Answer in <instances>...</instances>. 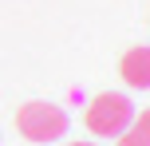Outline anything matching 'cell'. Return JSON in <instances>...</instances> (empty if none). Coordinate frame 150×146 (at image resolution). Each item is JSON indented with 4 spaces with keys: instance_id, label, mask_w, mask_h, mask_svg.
<instances>
[{
    "instance_id": "obj_1",
    "label": "cell",
    "mask_w": 150,
    "mask_h": 146,
    "mask_svg": "<svg viewBox=\"0 0 150 146\" xmlns=\"http://www.w3.org/2000/svg\"><path fill=\"white\" fill-rule=\"evenodd\" d=\"M67 126H71L67 111L55 107V103H44V99H32L16 111V130L28 142H55L67 134Z\"/></svg>"
},
{
    "instance_id": "obj_4",
    "label": "cell",
    "mask_w": 150,
    "mask_h": 146,
    "mask_svg": "<svg viewBox=\"0 0 150 146\" xmlns=\"http://www.w3.org/2000/svg\"><path fill=\"white\" fill-rule=\"evenodd\" d=\"M119 146H150V107L127 123V130L119 134Z\"/></svg>"
},
{
    "instance_id": "obj_2",
    "label": "cell",
    "mask_w": 150,
    "mask_h": 146,
    "mask_svg": "<svg viewBox=\"0 0 150 146\" xmlns=\"http://www.w3.org/2000/svg\"><path fill=\"white\" fill-rule=\"evenodd\" d=\"M87 130L99 134V138H119L122 130H127V123L134 118V103L127 99L122 91H103L91 99L87 107Z\"/></svg>"
},
{
    "instance_id": "obj_5",
    "label": "cell",
    "mask_w": 150,
    "mask_h": 146,
    "mask_svg": "<svg viewBox=\"0 0 150 146\" xmlns=\"http://www.w3.org/2000/svg\"><path fill=\"white\" fill-rule=\"evenodd\" d=\"M71 146H95V142H71Z\"/></svg>"
},
{
    "instance_id": "obj_3",
    "label": "cell",
    "mask_w": 150,
    "mask_h": 146,
    "mask_svg": "<svg viewBox=\"0 0 150 146\" xmlns=\"http://www.w3.org/2000/svg\"><path fill=\"white\" fill-rule=\"evenodd\" d=\"M119 75L127 87H134V91H146L150 87V44H138L130 47L127 55L119 59Z\"/></svg>"
}]
</instances>
